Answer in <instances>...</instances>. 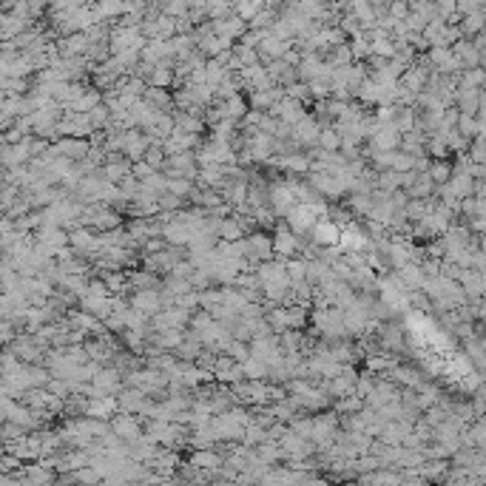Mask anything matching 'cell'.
<instances>
[{
  "instance_id": "obj_1",
  "label": "cell",
  "mask_w": 486,
  "mask_h": 486,
  "mask_svg": "<svg viewBox=\"0 0 486 486\" xmlns=\"http://www.w3.org/2000/svg\"><path fill=\"white\" fill-rule=\"evenodd\" d=\"M313 327H316V333L321 336V339H327V341H341V339H347V333H344V321H341V310H336V307H324V310H316L313 316Z\"/></svg>"
},
{
  "instance_id": "obj_22",
  "label": "cell",
  "mask_w": 486,
  "mask_h": 486,
  "mask_svg": "<svg viewBox=\"0 0 486 486\" xmlns=\"http://www.w3.org/2000/svg\"><path fill=\"white\" fill-rule=\"evenodd\" d=\"M401 483L404 481L393 470H373V472L361 475V486H401Z\"/></svg>"
},
{
  "instance_id": "obj_7",
  "label": "cell",
  "mask_w": 486,
  "mask_h": 486,
  "mask_svg": "<svg viewBox=\"0 0 486 486\" xmlns=\"http://www.w3.org/2000/svg\"><path fill=\"white\" fill-rule=\"evenodd\" d=\"M51 148H54L57 157H63V160H69V162H74V165L83 162V160L88 157V151H91L88 140H71V137H63V140L51 143Z\"/></svg>"
},
{
  "instance_id": "obj_3",
  "label": "cell",
  "mask_w": 486,
  "mask_h": 486,
  "mask_svg": "<svg viewBox=\"0 0 486 486\" xmlns=\"http://www.w3.org/2000/svg\"><path fill=\"white\" fill-rule=\"evenodd\" d=\"M108 430L114 438H120L123 444H134L143 438V424H140V415H125V413H117L111 421H108Z\"/></svg>"
},
{
  "instance_id": "obj_11",
  "label": "cell",
  "mask_w": 486,
  "mask_h": 486,
  "mask_svg": "<svg viewBox=\"0 0 486 486\" xmlns=\"http://www.w3.org/2000/svg\"><path fill=\"white\" fill-rule=\"evenodd\" d=\"M367 145H370L373 151H378V154L398 151V145H401V134L396 131V125H378L373 137L367 140Z\"/></svg>"
},
{
  "instance_id": "obj_12",
  "label": "cell",
  "mask_w": 486,
  "mask_h": 486,
  "mask_svg": "<svg viewBox=\"0 0 486 486\" xmlns=\"http://www.w3.org/2000/svg\"><path fill=\"white\" fill-rule=\"evenodd\" d=\"M313 239H316V245L319 247H336L339 245V236H341V225L336 222V219H316V225H313Z\"/></svg>"
},
{
  "instance_id": "obj_39",
  "label": "cell",
  "mask_w": 486,
  "mask_h": 486,
  "mask_svg": "<svg viewBox=\"0 0 486 486\" xmlns=\"http://www.w3.org/2000/svg\"><path fill=\"white\" fill-rule=\"evenodd\" d=\"M143 162H145L151 171H160V173H162V168H165V154H162V148H160V145H148Z\"/></svg>"
},
{
  "instance_id": "obj_46",
  "label": "cell",
  "mask_w": 486,
  "mask_h": 486,
  "mask_svg": "<svg viewBox=\"0 0 486 486\" xmlns=\"http://www.w3.org/2000/svg\"><path fill=\"white\" fill-rule=\"evenodd\" d=\"M0 458H3V438H0Z\"/></svg>"
},
{
  "instance_id": "obj_34",
  "label": "cell",
  "mask_w": 486,
  "mask_h": 486,
  "mask_svg": "<svg viewBox=\"0 0 486 486\" xmlns=\"http://www.w3.org/2000/svg\"><path fill=\"white\" fill-rule=\"evenodd\" d=\"M356 97L361 100V106H378V100H381V88L367 77V80L359 86V91H356Z\"/></svg>"
},
{
  "instance_id": "obj_33",
  "label": "cell",
  "mask_w": 486,
  "mask_h": 486,
  "mask_svg": "<svg viewBox=\"0 0 486 486\" xmlns=\"http://www.w3.org/2000/svg\"><path fill=\"white\" fill-rule=\"evenodd\" d=\"M143 100H145V103H151L154 108L162 111V114H168V108L173 106V103H171V94H168V91H162V88H145Z\"/></svg>"
},
{
  "instance_id": "obj_24",
  "label": "cell",
  "mask_w": 486,
  "mask_h": 486,
  "mask_svg": "<svg viewBox=\"0 0 486 486\" xmlns=\"http://www.w3.org/2000/svg\"><path fill=\"white\" fill-rule=\"evenodd\" d=\"M426 177L433 180V185H435V188L446 185V182H450V177H452V162H450V160H430V168H426Z\"/></svg>"
},
{
  "instance_id": "obj_26",
  "label": "cell",
  "mask_w": 486,
  "mask_h": 486,
  "mask_svg": "<svg viewBox=\"0 0 486 486\" xmlns=\"http://www.w3.org/2000/svg\"><path fill=\"white\" fill-rule=\"evenodd\" d=\"M433 199H406V205H404V219L406 222H421L424 217H426V213H430L433 210Z\"/></svg>"
},
{
  "instance_id": "obj_32",
  "label": "cell",
  "mask_w": 486,
  "mask_h": 486,
  "mask_svg": "<svg viewBox=\"0 0 486 486\" xmlns=\"http://www.w3.org/2000/svg\"><path fill=\"white\" fill-rule=\"evenodd\" d=\"M393 367H398V359H396V356L373 353L370 359H367V370H370V373H378V376H387V373L393 370Z\"/></svg>"
},
{
  "instance_id": "obj_40",
  "label": "cell",
  "mask_w": 486,
  "mask_h": 486,
  "mask_svg": "<svg viewBox=\"0 0 486 486\" xmlns=\"http://www.w3.org/2000/svg\"><path fill=\"white\" fill-rule=\"evenodd\" d=\"M284 97L287 100H293V103H299V106H304V103H310L313 97H310V91H307V83H293V86H287L284 88Z\"/></svg>"
},
{
  "instance_id": "obj_43",
  "label": "cell",
  "mask_w": 486,
  "mask_h": 486,
  "mask_svg": "<svg viewBox=\"0 0 486 486\" xmlns=\"http://www.w3.org/2000/svg\"><path fill=\"white\" fill-rule=\"evenodd\" d=\"M222 356H228V359H233L236 364H242V361H245L250 353H247V347H245L242 341H233V339H230V344L222 350Z\"/></svg>"
},
{
  "instance_id": "obj_28",
  "label": "cell",
  "mask_w": 486,
  "mask_h": 486,
  "mask_svg": "<svg viewBox=\"0 0 486 486\" xmlns=\"http://www.w3.org/2000/svg\"><path fill=\"white\" fill-rule=\"evenodd\" d=\"M455 131L461 134L463 140H472V137H478V134L483 131V120H481V117H463V114H458Z\"/></svg>"
},
{
  "instance_id": "obj_29",
  "label": "cell",
  "mask_w": 486,
  "mask_h": 486,
  "mask_svg": "<svg viewBox=\"0 0 486 486\" xmlns=\"http://www.w3.org/2000/svg\"><path fill=\"white\" fill-rule=\"evenodd\" d=\"M128 284L134 290H160L162 287L160 279L154 276V274H148V270H131V274H128Z\"/></svg>"
},
{
  "instance_id": "obj_6",
  "label": "cell",
  "mask_w": 486,
  "mask_h": 486,
  "mask_svg": "<svg viewBox=\"0 0 486 486\" xmlns=\"http://www.w3.org/2000/svg\"><path fill=\"white\" fill-rule=\"evenodd\" d=\"M302 239L299 236H293V233H290L287 230V225H279L276 228V233H274V236H270V247H274V259H290V256H293L296 254V250L302 247L299 245Z\"/></svg>"
},
{
  "instance_id": "obj_13",
  "label": "cell",
  "mask_w": 486,
  "mask_h": 486,
  "mask_svg": "<svg viewBox=\"0 0 486 486\" xmlns=\"http://www.w3.org/2000/svg\"><path fill=\"white\" fill-rule=\"evenodd\" d=\"M148 145H151V140L145 137V131L131 128V131H125V148H123V157H125L128 162H140V160L145 157Z\"/></svg>"
},
{
  "instance_id": "obj_41",
  "label": "cell",
  "mask_w": 486,
  "mask_h": 486,
  "mask_svg": "<svg viewBox=\"0 0 486 486\" xmlns=\"http://www.w3.org/2000/svg\"><path fill=\"white\" fill-rule=\"evenodd\" d=\"M336 410H339L341 415H356V413H361V410H364V401H361L359 396H350V398L336 401Z\"/></svg>"
},
{
  "instance_id": "obj_44",
  "label": "cell",
  "mask_w": 486,
  "mask_h": 486,
  "mask_svg": "<svg viewBox=\"0 0 486 486\" xmlns=\"http://www.w3.org/2000/svg\"><path fill=\"white\" fill-rule=\"evenodd\" d=\"M165 247H168V245H165L160 236H154V239H145V242H143V254H145V256H154V254H160V250H165Z\"/></svg>"
},
{
  "instance_id": "obj_35",
  "label": "cell",
  "mask_w": 486,
  "mask_h": 486,
  "mask_svg": "<svg viewBox=\"0 0 486 486\" xmlns=\"http://www.w3.org/2000/svg\"><path fill=\"white\" fill-rule=\"evenodd\" d=\"M347 208L359 213V217H370V210H373V199H370V193H350V202Z\"/></svg>"
},
{
  "instance_id": "obj_20",
  "label": "cell",
  "mask_w": 486,
  "mask_h": 486,
  "mask_svg": "<svg viewBox=\"0 0 486 486\" xmlns=\"http://www.w3.org/2000/svg\"><path fill=\"white\" fill-rule=\"evenodd\" d=\"M191 466H197L202 472H217L222 470V455L217 450H197L191 452Z\"/></svg>"
},
{
  "instance_id": "obj_27",
  "label": "cell",
  "mask_w": 486,
  "mask_h": 486,
  "mask_svg": "<svg viewBox=\"0 0 486 486\" xmlns=\"http://www.w3.org/2000/svg\"><path fill=\"white\" fill-rule=\"evenodd\" d=\"M222 111H225V120L239 123V120H245V114H247L250 108H247V103H245V97L236 94V97H230V100L222 103Z\"/></svg>"
},
{
  "instance_id": "obj_21",
  "label": "cell",
  "mask_w": 486,
  "mask_h": 486,
  "mask_svg": "<svg viewBox=\"0 0 486 486\" xmlns=\"http://www.w3.org/2000/svg\"><path fill=\"white\" fill-rule=\"evenodd\" d=\"M410 199H433V193H435V185H433V180L426 177V171L424 173H415V180H413V185L404 191Z\"/></svg>"
},
{
  "instance_id": "obj_23",
  "label": "cell",
  "mask_w": 486,
  "mask_h": 486,
  "mask_svg": "<svg viewBox=\"0 0 486 486\" xmlns=\"http://www.w3.org/2000/svg\"><path fill=\"white\" fill-rule=\"evenodd\" d=\"M202 353V344H199V339L197 336H185L182 341H180V347L177 350H173V359H177V361H188V364H193V361H197V356Z\"/></svg>"
},
{
  "instance_id": "obj_17",
  "label": "cell",
  "mask_w": 486,
  "mask_h": 486,
  "mask_svg": "<svg viewBox=\"0 0 486 486\" xmlns=\"http://www.w3.org/2000/svg\"><path fill=\"white\" fill-rule=\"evenodd\" d=\"M83 413H86V418H91V421H106V424H108V421L117 415V398H94V401H86Z\"/></svg>"
},
{
  "instance_id": "obj_37",
  "label": "cell",
  "mask_w": 486,
  "mask_h": 486,
  "mask_svg": "<svg viewBox=\"0 0 486 486\" xmlns=\"http://www.w3.org/2000/svg\"><path fill=\"white\" fill-rule=\"evenodd\" d=\"M481 86H483V69H466V71H461L458 88H475V91H481Z\"/></svg>"
},
{
  "instance_id": "obj_30",
  "label": "cell",
  "mask_w": 486,
  "mask_h": 486,
  "mask_svg": "<svg viewBox=\"0 0 486 486\" xmlns=\"http://www.w3.org/2000/svg\"><path fill=\"white\" fill-rule=\"evenodd\" d=\"M316 148H319V151H324V154H339L341 140H339V134L333 131V125H321V131H319V140H316Z\"/></svg>"
},
{
  "instance_id": "obj_19",
  "label": "cell",
  "mask_w": 486,
  "mask_h": 486,
  "mask_svg": "<svg viewBox=\"0 0 486 486\" xmlns=\"http://www.w3.org/2000/svg\"><path fill=\"white\" fill-rule=\"evenodd\" d=\"M145 86L148 88H162V91L171 88L173 86V60H162V63L154 66V71L145 80Z\"/></svg>"
},
{
  "instance_id": "obj_14",
  "label": "cell",
  "mask_w": 486,
  "mask_h": 486,
  "mask_svg": "<svg viewBox=\"0 0 486 486\" xmlns=\"http://www.w3.org/2000/svg\"><path fill=\"white\" fill-rule=\"evenodd\" d=\"M284 219H287V230L293 233V236H302V233H310V230H313V225H316V217H313V213H310L304 205H293Z\"/></svg>"
},
{
  "instance_id": "obj_9",
  "label": "cell",
  "mask_w": 486,
  "mask_h": 486,
  "mask_svg": "<svg viewBox=\"0 0 486 486\" xmlns=\"http://www.w3.org/2000/svg\"><path fill=\"white\" fill-rule=\"evenodd\" d=\"M131 310H137V313H143L145 319L157 316L162 310V296L160 290H134L131 296Z\"/></svg>"
},
{
  "instance_id": "obj_15",
  "label": "cell",
  "mask_w": 486,
  "mask_h": 486,
  "mask_svg": "<svg viewBox=\"0 0 486 486\" xmlns=\"http://www.w3.org/2000/svg\"><path fill=\"white\" fill-rule=\"evenodd\" d=\"M23 486H49L54 481V466L51 461H34L29 470L23 472Z\"/></svg>"
},
{
  "instance_id": "obj_25",
  "label": "cell",
  "mask_w": 486,
  "mask_h": 486,
  "mask_svg": "<svg viewBox=\"0 0 486 486\" xmlns=\"http://www.w3.org/2000/svg\"><path fill=\"white\" fill-rule=\"evenodd\" d=\"M239 370H242V378L245 381H265L267 378V364L262 359H254V356H247L242 364H239Z\"/></svg>"
},
{
  "instance_id": "obj_38",
  "label": "cell",
  "mask_w": 486,
  "mask_h": 486,
  "mask_svg": "<svg viewBox=\"0 0 486 486\" xmlns=\"http://www.w3.org/2000/svg\"><path fill=\"white\" fill-rule=\"evenodd\" d=\"M197 299H199V307L205 310V313H210L213 307L222 304V287H208V290H202V293H197Z\"/></svg>"
},
{
  "instance_id": "obj_42",
  "label": "cell",
  "mask_w": 486,
  "mask_h": 486,
  "mask_svg": "<svg viewBox=\"0 0 486 486\" xmlns=\"http://www.w3.org/2000/svg\"><path fill=\"white\" fill-rule=\"evenodd\" d=\"M191 191H193L191 180H168V191L165 193H171V197H177V199H185V197H191Z\"/></svg>"
},
{
  "instance_id": "obj_36",
  "label": "cell",
  "mask_w": 486,
  "mask_h": 486,
  "mask_svg": "<svg viewBox=\"0 0 486 486\" xmlns=\"http://www.w3.org/2000/svg\"><path fill=\"white\" fill-rule=\"evenodd\" d=\"M262 9H265V3H262V0H254V3H236V6H230V12L236 14L239 21H245V23H250V21H254V17H256Z\"/></svg>"
},
{
  "instance_id": "obj_8",
  "label": "cell",
  "mask_w": 486,
  "mask_h": 486,
  "mask_svg": "<svg viewBox=\"0 0 486 486\" xmlns=\"http://www.w3.org/2000/svg\"><path fill=\"white\" fill-rule=\"evenodd\" d=\"M210 23V32L217 34V37H222V40H242V34L247 32V23L245 21H239L236 14H228V17H222V21H208Z\"/></svg>"
},
{
  "instance_id": "obj_4",
  "label": "cell",
  "mask_w": 486,
  "mask_h": 486,
  "mask_svg": "<svg viewBox=\"0 0 486 486\" xmlns=\"http://www.w3.org/2000/svg\"><path fill=\"white\" fill-rule=\"evenodd\" d=\"M319 131H321V123L319 117L313 114H304V120H299L293 125V145H302V148H316V140H319Z\"/></svg>"
},
{
  "instance_id": "obj_45",
  "label": "cell",
  "mask_w": 486,
  "mask_h": 486,
  "mask_svg": "<svg viewBox=\"0 0 486 486\" xmlns=\"http://www.w3.org/2000/svg\"><path fill=\"white\" fill-rule=\"evenodd\" d=\"M14 341V324L12 321H0V347Z\"/></svg>"
},
{
  "instance_id": "obj_10",
  "label": "cell",
  "mask_w": 486,
  "mask_h": 486,
  "mask_svg": "<svg viewBox=\"0 0 486 486\" xmlns=\"http://www.w3.org/2000/svg\"><path fill=\"white\" fill-rule=\"evenodd\" d=\"M452 103H458V114L463 117H481V106H483V94L475 88H455Z\"/></svg>"
},
{
  "instance_id": "obj_18",
  "label": "cell",
  "mask_w": 486,
  "mask_h": 486,
  "mask_svg": "<svg viewBox=\"0 0 486 486\" xmlns=\"http://www.w3.org/2000/svg\"><path fill=\"white\" fill-rule=\"evenodd\" d=\"M396 276H398V282L404 284L406 293H410V290H421L424 282H426V276H424V270H421L418 262H410V265L398 267V270H396Z\"/></svg>"
},
{
  "instance_id": "obj_2",
  "label": "cell",
  "mask_w": 486,
  "mask_h": 486,
  "mask_svg": "<svg viewBox=\"0 0 486 486\" xmlns=\"http://www.w3.org/2000/svg\"><path fill=\"white\" fill-rule=\"evenodd\" d=\"M9 353L21 361V364H34L40 367V361H46V350L34 341V336H14V341L9 344Z\"/></svg>"
},
{
  "instance_id": "obj_16",
  "label": "cell",
  "mask_w": 486,
  "mask_h": 486,
  "mask_svg": "<svg viewBox=\"0 0 486 486\" xmlns=\"http://www.w3.org/2000/svg\"><path fill=\"white\" fill-rule=\"evenodd\" d=\"M378 347L384 353H396V350L404 347V330L396 321H387L378 327Z\"/></svg>"
},
{
  "instance_id": "obj_31",
  "label": "cell",
  "mask_w": 486,
  "mask_h": 486,
  "mask_svg": "<svg viewBox=\"0 0 486 486\" xmlns=\"http://www.w3.org/2000/svg\"><path fill=\"white\" fill-rule=\"evenodd\" d=\"M250 302L245 299V293L242 290H236V287H222V307H228V310H233V313H242V310L247 307Z\"/></svg>"
},
{
  "instance_id": "obj_5",
  "label": "cell",
  "mask_w": 486,
  "mask_h": 486,
  "mask_svg": "<svg viewBox=\"0 0 486 486\" xmlns=\"http://www.w3.org/2000/svg\"><path fill=\"white\" fill-rule=\"evenodd\" d=\"M188 321H191V313H185L180 307H165L151 319V327H154V333H168V330H182Z\"/></svg>"
}]
</instances>
